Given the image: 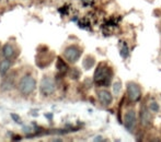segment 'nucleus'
<instances>
[{"instance_id": "nucleus-13", "label": "nucleus", "mask_w": 161, "mask_h": 142, "mask_svg": "<svg viewBox=\"0 0 161 142\" xmlns=\"http://www.w3.org/2000/svg\"><path fill=\"white\" fill-rule=\"evenodd\" d=\"M119 54H121L122 58L126 59V58L129 56V49H128V45L126 42L122 43V47H121V50H119Z\"/></svg>"}, {"instance_id": "nucleus-4", "label": "nucleus", "mask_w": 161, "mask_h": 142, "mask_svg": "<svg viewBox=\"0 0 161 142\" xmlns=\"http://www.w3.org/2000/svg\"><path fill=\"white\" fill-rule=\"evenodd\" d=\"M124 127L128 132H133L136 128V124H137V117H136V112L134 109H128L124 115Z\"/></svg>"}, {"instance_id": "nucleus-1", "label": "nucleus", "mask_w": 161, "mask_h": 142, "mask_svg": "<svg viewBox=\"0 0 161 142\" xmlns=\"http://www.w3.org/2000/svg\"><path fill=\"white\" fill-rule=\"evenodd\" d=\"M113 69L105 62H101L94 71L93 81L99 87H108L113 79Z\"/></svg>"}, {"instance_id": "nucleus-7", "label": "nucleus", "mask_w": 161, "mask_h": 142, "mask_svg": "<svg viewBox=\"0 0 161 142\" xmlns=\"http://www.w3.org/2000/svg\"><path fill=\"white\" fill-rule=\"evenodd\" d=\"M140 123L145 127H149L153 124V116H151L150 109L145 104L140 108Z\"/></svg>"}, {"instance_id": "nucleus-16", "label": "nucleus", "mask_w": 161, "mask_h": 142, "mask_svg": "<svg viewBox=\"0 0 161 142\" xmlns=\"http://www.w3.org/2000/svg\"><path fill=\"white\" fill-rule=\"evenodd\" d=\"M122 91V83L121 81H116V82L113 83V92H114L115 95H119Z\"/></svg>"}, {"instance_id": "nucleus-15", "label": "nucleus", "mask_w": 161, "mask_h": 142, "mask_svg": "<svg viewBox=\"0 0 161 142\" xmlns=\"http://www.w3.org/2000/svg\"><path fill=\"white\" fill-rule=\"evenodd\" d=\"M57 68L60 72H66L68 70V67H67V65H66V62L63 59H60V58L57 61Z\"/></svg>"}, {"instance_id": "nucleus-2", "label": "nucleus", "mask_w": 161, "mask_h": 142, "mask_svg": "<svg viewBox=\"0 0 161 142\" xmlns=\"http://www.w3.org/2000/svg\"><path fill=\"white\" fill-rule=\"evenodd\" d=\"M36 81L33 76H24L19 82V90L22 94H31L35 90Z\"/></svg>"}, {"instance_id": "nucleus-9", "label": "nucleus", "mask_w": 161, "mask_h": 142, "mask_svg": "<svg viewBox=\"0 0 161 142\" xmlns=\"http://www.w3.org/2000/svg\"><path fill=\"white\" fill-rule=\"evenodd\" d=\"M3 80L1 82V90L2 91H10L13 87H14V76L10 74V76H3Z\"/></svg>"}, {"instance_id": "nucleus-17", "label": "nucleus", "mask_w": 161, "mask_h": 142, "mask_svg": "<svg viewBox=\"0 0 161 142\" xmlns=\"http://www.w3.org/2000/svg\"><path fill=\"white\" fill-rule=\"evenodd\" d=\"M79 76H80V72H79V70H77V69H72L71 72H70V76L72 79H78Z\"/></svg>"}, {"instance_id": "nucleus-8", "label": "nucleus", "mask_w": 161, "mask_h": 142, "mask_svg": "<svg viewBox=\"0 0 161 142\" xmlns=\"http://www.w3.org/2000/svg\"><path fill=\"white\" fill-rule=\"evenodd\" d=\"M97 98H99V102L103 106H108L113 102L112 94L108 91H106V90H100V91H97Z\"/></svg>"}, {"instance_id": "nucleus-20", "label": "nucleus", "mask_w": 161, "mask_h": 142, "mask_svg": "<svg viewBox=\"0 0 161 142\" xmlns=\"http://www.w3.org/2000/svg\"><path fill=\"white\" fill-rule=\"evenodd\" d=\"M101 140H102L101 136H99V138H96V139H94V141H101Z\"/></svg>"}, {"instance_id": "nucleus-10", "label": "nucleus", "mask_w": 161, "mask_h": 142, "mask_svg": "<svg viewBox=\"0 0 161 142\" xmlns=\"http://www.w3.org/2000/svg\"><path fill=\"white\" fill-rule=\"evenodd\" d=\"M10 67H11V64L8 59H4L3 61H1L0 64V76H6L8 74V71L10 70Z\"/></svg>"}, {"instance_id": "nucleus-18", "label": "nucleus", "mask_w": 161, "mask_h": 142, "mask_svg": "<svg viewBox=\"0 0 161 142\" xmlns=\"http://www.w3.org/2000/svg\"><path fill=\"white\" fill-rule=\"evenodd\" d=\"M83 7H90L94 3V0H81Z\"/></svg>"}, {"instance_id": "nucleus-5", "label": "nucleus", "mask_w": 161, "mask_h": 142, "mask_svg": "<svg viewBox=\"0 0 161 142\" xmlns=\"http://www.w3.org/2000/svg\"><path fill=\"white\" fill-rule=\"evenodd\" d=\"M40 90L41 93L45 96H48L51 94H53L56 90V84L55 81L52 78H48V76H45V78L42 79L40 84Z\"/></svg>"}, {"instance_id": "nucleus-14", "label": "nucleus", "mask_w": 161, "mask_h": 142, "mask_svg": "<svg viewBox=\"0 0 161 142\" xmlns=\"http://www.w3.org/2000/svg\"><path fill=\"white\" fill-rule=\"evenodd\" d=\"M148 107H149V109H150L151 112H153V113H158L160 110L159 104H158V102H157V101H155V100H150Z\"/></svg>"}, {"instance_id": "nucleus-12", "label": "nucleus", "mask_w": 161, "mask_h": 142, "mask_svg": "<svg viewBox=\"0 0 161 142\" xmlns=\"http://www.w3.org/2000/svg\"><path fill=\"white\" fill-rule=\"evenodd\" d=\"M94 64H96V60H94V58L92 57V56H87V57L85 58V60H83V67H85V69H90L92 68V67L94 66Z\"/></svg>"}, {"instance_id": "nucleus-19", "label": "nucleus", "mask_w": 161, "mask_h": 142, "mask_svg": "<svg viewBox=\"0 0 161 142\" xmlns=\"http://www.w3.org/2000/svg\"><path fill=\"white\" fill-rule=\"evenodd\" d=\"M11 116H12V118H14V120H17L18 123H20V118H19V116H18V115L12 114V115H11Z\"/></svg>"}, {"instance_id": "nucleus-11", "label": "nucleus", "mask_w": 161, "mask_h": 142, "mask_svg": "<svg viewBox=\"0 0 161 142\" xmlns=\"http://www.w3.org/2000/svg\"><path fill=\"white\" fill-rule=\"evenodd\" d=\"M13 54H14V49H13V47L10 44L3 45V47H2V55H3L4 58L9 59V58L12 57Z\"/></svg>"}, {"instance_id": "nucleus-3", "label": "nucleus", "mask_w": 161, "mask_h": 142, "mask_svg": "<svg viewBox=\"0 0 161 142\" xmlns=\"http://www.w3.org/2000/svg\"><path fill=\"white\" fill-rule=\"evenodd\" d=\"M81 54H82V49L80 47L76 46V45H71L68 46L64 51V57L70 64H75L79 60Z\"/></svg>"}, {"instance_id": "nucleus-6", "label": "nucleus", "mask_w": 161, "mask_h": 142, "mask_svg": "<svg viewBox=\"0 0 161 142\" xmlns=\"http://www.w3.org/2000/svg\"><path fill=\"white\" fill-rule=\"evenodd\" d=\"M127 95L130 102H138L142 97V87L135 82L127 83Z\"/></svg>"}]
</instances>
